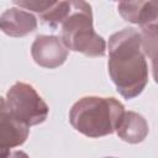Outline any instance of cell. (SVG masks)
I'll return each instance as SVG.
<instances>
[{
  "mask_svg": "<svg viewBox=\"0 0 158 158\" xmlns=\"http://www.w3.org/2000/svg\"><path fill=\"white\" fill-rule=\"evenodd\" d=\"M107 69L116 90L130 100L138 96L148 83V65L142 49L141 32L125 27L109 38Z\"/></svg>",
  "mask_w": 158,
  "mask_h": 158,
  "instance_id": "obj_1",
  "label": "cell"
},
{
  "mask_svg": "<svg viewBox=\"0 0 158 158\" xmlns=\"http://www.w3.org/2000/svg\"><path fill=\"white\" fill-rule=\"evenodd\" d=\"M125 114V106L117 99L84 96L72 106L69 122L79 133L99 138L116 132Z\"/></svg>",
  "mask_w": 158,
  "mask_h": 158,
  "instance_id": "obj_2",
  "label": "cell"
},
{
  "mask_svg": "<svg viewBox=\"0 0 158 158\" xmlns=\"http://www.w3.org/2000/svg\"><path fill=\"white\" fill-rule=\"evenodd\" d=\"M60 30V38L69 51L81 53L86 57L105 56L107 43L94 30L90 4L73 1V10L62 23Z\"/></svg>",
  "mask_w": 158,
  "mask_h": 158,
  "instance_id": "obj_3",
  "label": "cell"
},
{
  "mask_svg": "<svg viewBox=\"0 0 158 158\" xmlns=\"http://www.w3.org/2000/svg\"><path fill=\"white\" fill-rule=\"evenodd\" d=\"M4 99L9 114L28 127L43 123L48 117V105L31 84L15 83Z\"/></svg>",
  "mask_w": 158,
  "mask_h": 158,
  "instance_id": "obj_4",
  "label": "cell"
},
{
  "mask_svg": "<svg viewBox=\"0 0 158 158\" xmlns=\"http://www.w3.org/2000/svg\"><path fill=\"white\" fill-rule=\"evenodd\" d=\"M31 56L40 67L54 69L67 60L69 49L58 36L38 35L31 46Z\"/></svg>",
  "mask_w": 158,
  "mask_h": 158,
  "instance_id": "obj_5",
  "label": "cell"
},
{
  "mask_svg": "<svg viewBox=\"0 0 158 158\" xmlns=\"http://www.w3.org/2000/svg\"><path fill=\"white\" fill-rule=\"evenodd\" d=\"M0 102V148L1 151H11V148L19 147L26 142L30 127L15 120L9 114L4 98H1Z\"/></svg>",
  "mask_w": 158,
  "mask_h": 158,
  "instance_id": "obj_6",
  "label": "cell"
},
{
  "mask_svg": "<svg viewBox=\"0 0 158 158\" xmlns=\"http://www.w3.org/2000/svg\"><path fill=\"white\" fill-rule=\"evenodd\" d=\"M0 27L10 37H25L37 28V19L21 7H10L1 14Z\"/></svg>",
  "mask_w": 158,
  "mask_h": 158,
  "instance_id": "obj_7",
  "label": "cell"
},
{
  "mask_svg": "<svg viewBox=\"0 0 158 158\" xmlns=\"http://www.w3.org/2000/svg\"><path fill=\"white\" fill-rule=\"evenodd\" d=\"M117 10L125 21L139 27L158 22V1H121Z\"/></svg>",
  "mask_w": 158,
  "mask_h": 158,
  "instance_id": "obj_8",
  "label": "cell"
},
{
  "mask_svg": "<svg viewBox=\"0 0 158 158\" xmlns=\"http://www.w3.org/2000/svg\"><path fill=\"white\" fill-rule=\"evenodd\" d=\"M149 132L147 120L136 111H125L123 117L116 130L117 136L131 144L141 143Z\"/></svg>",
  "mask_w": 158,
  "mask_h": 158,
  "instance_id": "obj_9",
  "label": "cell"
},
{
  "mask_svg": "<svg viewBox=\"0 0 158 158\" xmlns=\"http://www.w3.org/2000/svg\"><path fill=\"white\" fill-rule=\"evenodd\" d=\"M142 49L152 62V75L158 84V22L141 27Z\"/></svg>",
  "mask_w": 158,
  "mask_h": 158,
  "instance_id": "obj_10",
  "label": "cell"
},
{
  "mask_svg": "<svg viewBox=\"0 0 158 158\" xmlns=\"http://www.w3.org/2000/svg\"><path fill=\"white\" fill-rule=\"evenodd\" d=\"M73 10V1H52L51 6L40 16L43 23L52 28H57L65 21Z\"/></svg>",
  "mask_w": 158,
  "mask_h": 158,
  "instance_id": "obj_11",
  "label": "cell"
},
{
  "mask_svg": "<svg viewBox=\"0 0 158 158\" xmlns=\"http://www.w3.org/2000/svg\"><path fill=\"white\" fill-rule=\"evenodd\" d=\"M1 158H30L23 151H1Z\"/></svg>",
  "mask_w": 158,
  "mask_h": 158,
  "instance_id": "obj_12",
  "label": "cell"
},
{
  "mask_svg": "<svg viewBox=\"0 0 158 158\" xmlns=\"http://www.w3.org/2000/svg\"><path fill=\"white\" fill-rule=\"evenodd\" d=\"M104 158H116V157H104Z\"/></svg>",
  "mask_w": 158,
  "mask_h": 158,
  "instance_id": "obj_13",
  "label": "cell"
}]
</instances>
